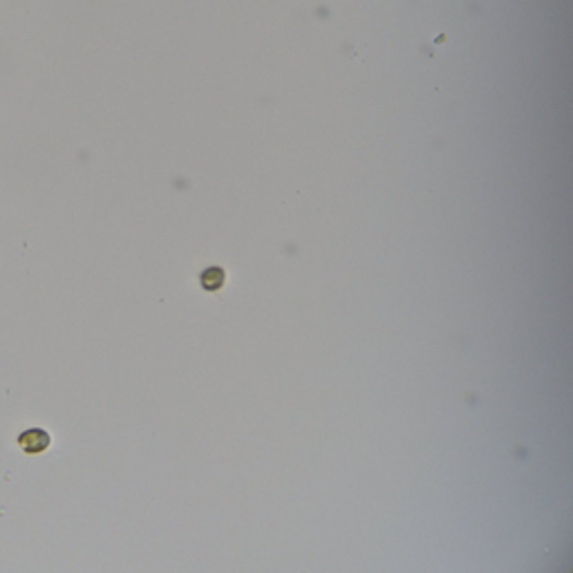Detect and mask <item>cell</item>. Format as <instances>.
<instances>
[{"mask_svg":"<svg viewBox=\"0 0 573 573\" xmlns=\"http://www.w3.org/2000/svg\"><path fill=\"white\" fill-rule=\"evenodd\" d=\"M18 444H21V448L27 455H34V453L47 451L50 444H52V437L41 428H30L27 433H23L21 437H18Z\"/></svg>","mask_w":573,"mask_h":573,"instance_id":"cell-1","label":"cell"}]
</instances>
